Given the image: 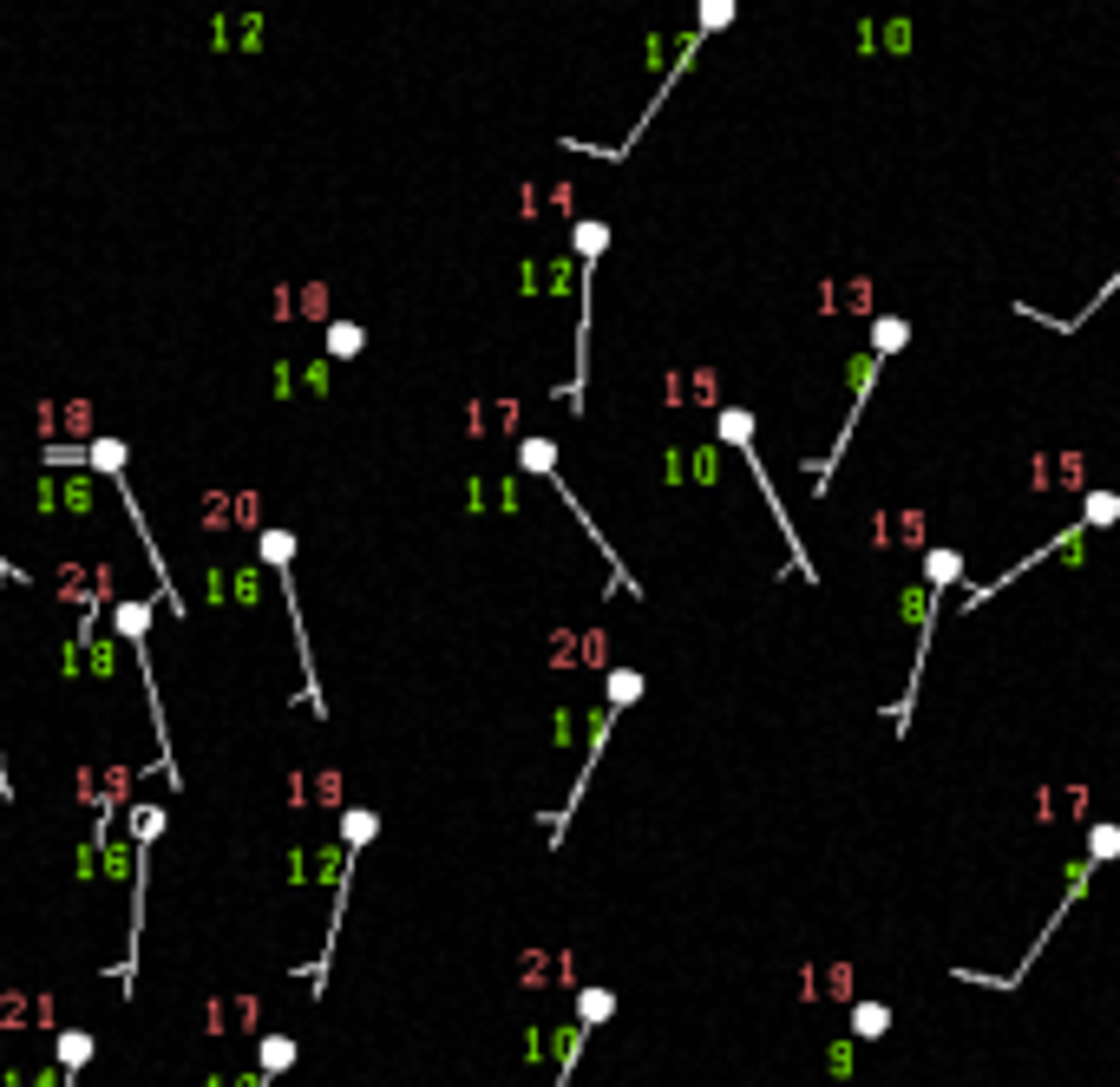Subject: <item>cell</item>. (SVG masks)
I'll return each mask as SVG.
<instances>
[{
  "instance_id": "obj_1",
  "label": "cell",
  "mask_w": 1120,
  "mask_h": 1087,
  "mask_svg": "<svg viewBox=\"0 0 1120 1087\" xmlns=\"http://www.w3.org/2000/svg\"><path fill=\"white\" fill-rule=\"evenodd\" d=\"M956 583H964V550L937 544L931 564H924V596L917 603L904 596V610H917V649H911V682H904L898 708H892V727H898V734L911 727V708H917V688H924V662H931V636H937V616H944V603H950Z\"/></svg>"
},
{
  "instance_id": "obj_2",
  "label": "cell",
  "mask_w": 1120,
  "mask_h": 1087,
  "mask_svg": "<svg viewBox=\"0 0 1120 1087\" xmlns=\"http://www.w3.org/2000/svg\"><path fill=\"white\" fill-rule=\"evenodd\" d=\"M898 348H911V315H878L871 322V341H865V361H859V373H852V413L839 420V439L826 445V459H812V478H832V466L845 459V445H852V433H859V413H865V400H871V387H878V373H884V361H892Z\"/></svg>"
},
{
  "instance_id": "obj_3",
  "label": "cell",
  "mask_w": 1120,
  "mask_h": 1087,
  "mask_svg": "<svg viewBox=\"0 0 1120 1087\" xmlns=\"http://www.w3.org/2000/svg\"><path fill=\"white\" fill-rule=\"evenodd\" d=\"M649 688V675L643 668H610V701H603V715H597V727H590V754H583V773H577V787H571V799H564V812L550 819V845L564 839V826H571V812L583 806V793H590V780H597V760H603V747H610V727L622 721V708L636 701V694Z\"/></svg>"
},
{
  "instance_id": "obj_4",
  "label": "cell",
  "mask_w": 1120,
  "mask_h": 1087,
  "mask_svg": "<svg viewBox=\"0 0 1120 1087\" xmlns=\"http://www.w3.org/2000/svg\"><path fill=\"white\" fill-rule=\"evenodd\" d=\"M721 439L740 452V466L754 472V485H760V498L773 505V518H780V531H787V570H806V583H820V570H812V557H806V544H799V531H793V518H787V505L773 498V478H767V466H760V445H754V413L747 406H721Z\"/></svg>"
},
{
  "instance_id": "obj_5",
  "label": "cell",
  "mask_w": 1120,
  "mask_h": 1087,
  "mask_svg": "<svg viewBox=\"0 0 1120 1087\" xmlns=\"http://www.w3.org/2000/svg\"><path fill=\"white\" fill-rule=\"evenodd\" d=\"M1114 859H1120V826H1114V819H1100V826L1088 832V852H1081V865H1075V878H1069V891H1061L1055 917H1048V923H1042V937H1036V943H1028L1022 970H1016V976H1009V983H1003V989H1016V983H1022V976H1028V964H1036V956L1048 950V937H1055V923H1061V917H1069V911H1075V904H1081V891H1088V884H1094V871H1100V865H1114Z\"/></svg>"
},
{
  "instance_id": "obj_6",
  "label": "cell",
  "mask_w": 1120,
  "mask_h": 1087,
  "mask_svg": "<svg viewBox=\"0 0 1120 1087\" xmlns=\"http://www.w3.org/2000/svg\"><path fill=\"white\" fill-rule=\"evenodd\" d=\"M256 564H262V570H276L282 603H289L295 649H301V668H309V688H315V662H309V616H301V603H295V531H289V524H262V531H256ZM315 715H322V688H315Z\"/></svg>"
},
{
  "instance_id": "obj_7",
  "label": "cell",
  "mask_w": 1120,
  "mask_h": 1087,
  "mask_svg": "<svg viewBox=\"0 0 1120 1087\" xmlns=\"http://www.w3.org/2000/svg\"><path fill=\"white\" fill-rule=\"evenodd\" d=\"M518 466H525V472H538V478H550V492H557L564 505L577 511V524L590 531V538H597V550H603V557H610V577L622 583V590H636V577H629V570L616 564L610 538H603V531H597V518H590V511H583V498H577V492H571V485H564V478H557V445H550V439H525V445H518Z\"/></svg>"
},
{
  "instance_id": "obj_8",
  "label": "cell",
  "mask_w": 1120,
  "mask_h": 1087,
  "mask_svg": "<svg viewBox=\"0 0 1120 1087\" xmlns=\"http://www.w3.org/2000/svg\"><path fill=\"white\" fill-rule=\"evenodd\" d=\"M610 1009H616L610 989H583V995H577V1028L564 1036V1061H557V1081H550V1087H571V1067H577V1055H583V1042H590L597 1028L610 1022Z\"/></svg>"
},
{
  "instance_id": "obj_9",
  "label": "cell",
  "mask_w": 1120,
  "mask_h": 1087,
  "mask_svg": "<svg viewBox=\"0 0 1120 1087\" xmlns=\"http://www.w3.org/2000/svg\"><path fill=\"white\" fill-rule=\"evenodd\" d=\"M256 511H262L256 492H210L204 498V524L210 531H229V524H249V531H256Z\"/></svg>"
},
{
  "instance_id": "obj_10",
  "label": "cell",
  "mask_w": 1120,
  "mask_h": 1087,
  "mask_svg": "<svg viewBox=\"0 0 1120 1087\" xmlns=\"http://www.w3.org/2000/svg\"><path fill=\"white\" fill-rule=\"evenodd\" d=\"M52 498H60V518H93L99 511V478L73 466V478H52Z\"/></svg>"
},
{
  "instance_id": "obj_11",
  "label": "cell",
  "mask_w": 1120,
  "mask_h": 1087,
  "mask_svg": "<svg viewBox=\"0 0 1120 1087\" xmlns=\"http://www.w3.org/2000/svg\"><path fill=\"white\" fill-rule=\"evenodd\" d=\"M1114 295H1120V269H1114L1108 282H1100V289H1094V301H1088V309H1081V315H1069V322H1048V315H1042V309H1028V301H1016V315H1028V322H1042V328H1055V334H1075V328H1081V322H1088V315H1094V309H1108V301H1114Z\"/></svg>"
},
{
  "instance_id": "obj_12",
  "label": "cell",
  "mask_w": 1120,
  "mask_h": 1087,
  "mask_svg": "<svg viewBox=\"0 0 1120 1087\" xmlns=\"http://www.w3.org/2000/svg\"><path fill=\"white\" fill-rule=\"evenodd\" d=\"M157 832H165V806H157V799H132V806H124V839L151 852Z\"/></svg>"
},
{
  "instance_id": "obj_13",
  "label": "cell",
  "mask_w": 1120,
  "mask_h": 1087,
  "mask_svg": "<svg viewBox=\"0 0 1120 1087\" xmlns=\"http://www.w3.org/2000/svg\"><path fill=\"white\" fill-rule=\"evenodd\" d=\"M256 603H262V570L249 557L229 564V610H256Z\"/></svg>"
},
{
  "instance_id": "obj_14",
  "label": "cell",
  "mask_w": 1120,
  "mask_h": 1087,
  "mask_svg": "<svg viewBox=\"0 0 1120 1087\" xmlns=\"http://www.w3.org/2000/svg\"><path fill=\"white\" fill-rule=\"evenodd\" d=\"M145 629H151V603H112V636L118 643H145Z\"/></svg>"
},
{
  "instance_id": "obj_15",
  "label": "cell",
  "mask_w": 1120,
  "mask_h": 1087,
  "mask_svg": "<svg viewBox=\"0 0 1120 1087\" xmlns=\"http://www.w3.org/2000/svg\"><path fill=\"white\" fill-rule=\"evenodd\" d=\"M373 832H381V812H367V806H348V812H341V845H348V852L373 845Z\"/></svg>"
},
{
  "instance_id": "obj_16",
  "label": "cell",
  "mask_w": 1120,
  "mask_h": 1087,
  "mask_svg": "<svg viewBox=\"0 0 1120 1087\" xmlns=\"http://www.w3.org/2000/svg\"><path fill=\"white\" fill-rule=\"evenodd\" d=\"M884 1028H892V1009H884V1003H859V1009H852V1036H859V1042H878Z\"/></svg>"
},
{
  "instance_id": "obj_17",
  "label": "cell",
  "mask_w": 1120,
  "mask_h": 1087,
  "mask_svg": "<svg viewBox=\"0 0 1120 1087\" xmlns=\"http://www.w3.org/2000/svg\"><path fill=\"white\" fill-rule=\"evenodd\" d=\"M52 1061H60L66 1075H73V1067H85V1061H93V1036H85V1028H66L60 1048H52Z\"/></svg>"
},
{
  "instance_id": "obj_18",
  "label": "cell",
  "mask_w": 1120,
  "mask_h": 1087,
  "mask_svg": "<svg viewBox=\"0 0 1120 1087\" xmlns=\"http://www.w3.org/2000/svg\"><path fill=\"white\" fill-rule=\"evenodd\" d=\"M361 348H367V334L354 322H328V361H354Z\"/></svg>"
},
{
  "instance_id": "obj_19",
  "label": "cell",
  "mask_w": 1120,
  "mask_h": 1087,
  "mask_svg": "<svg viewBox=\"0 0 1120 1087\" xmlns=\"http://www.w3.org/2000/svg\"><path fill=\"white\" fill-rule=\"evenodd\" d=\"M289 1061H295V1042H289V1036H262V1048H256V1067H262V1075L276 1081Z\"/></svg>"
},
{
  "instance_id": "obj_20",
  "label": "cell",
  "mask_w": 1120,
  "mask_h": 1087,
  "mask_svg": "<svg viewBox=\"0 0 1120 1087\" xmlns=\"http://www.w3.org/2000/svg\"><path fill=\"white\" fill-rule=\"evenodd\" d=\"M204 603L210 610H229V564H204Z\"/></svg>"
},
{
  "instance_id": "obj_21",
  "label": "cell",
  "mask_w": 1120,
  "mask_h": 1087,
  "mask_svg": "<svg viewBox=\"0 0 1120 1087\" xmlns=\"http://www.w3.org/2000/svg\"><path fill=\"white\" fill-rule=\"evenodd\" d=\"M269 387H276V400H295L301 367H295V361H276V367H269Z\"/></svg>"
},
{
  "instance_id": "obj_22",
  "label": "cell",
  "mask_w": 1120,
  "mask_h": 1087,
  "mask_svg": "<svg viewBox=\"0 0 1120 1087\" xmlns=\"http://www.w3.org/2000/svg\"><path fill=\"white\" fill-rule=\"evenodd\" d=\"M295 309L309 315V322H322V315H328V289H322V282H309V289L295 295Z\"/></svg>"
},
{
  "instance_id": "obj_23",
  "label": "cell",
  "mask_w": 1120,
  "mask_h": 1087,
  "mask_svg": "<svg viewBox=\"0 0 1120 1087\" xmlns=\"http://www.w3.org/2000/svg\"><path fill=\"white\" fill-rule=\"evenodd\" d=\"M328 373H334L328 354H322V361H301V387H309V394H328Z\"/></svg>"
}]
</instances>
